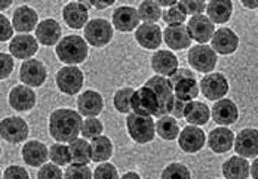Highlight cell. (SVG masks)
I'll return each instance as SVG.
<instances>
[{
  "mask_svg": "<svg viewBox=\"0 0 258 179\" xmlns=\"http://www.w3.org/2000/svg\"><path fill=\"white\" fill-rule=\"evenodd\" d=\"M69 151L72 161L76 164H89L92 161L91 155V144L86 139H75L69 145Z\"/></svg>",
  "mask_w": 258,
  "mask_h": 179,
  "instance_id": "35",
  "label": "cell"
},
{
  "mask_svg": "<svg viewBox=\"0 0 258 179\" xmlns=\"http://www.w3.org/2000/svg\"><path fill=\"white\" fill-rule=\"evenodd\" d=\"M234 151L243 158L258 157V130L248 128L240 130L234 138Z\"/></svg>",
  "mask_w": 258,
  "mask_h": 179,
  "instance_id": "14",
  "label": "cell"
},
{
  "mask_svg": "<svg viewBox=\"0 0 258 179\" xmlns=\"http://www.w3.org/2000/svg\"><path fill=\"white\" fill-rule=\"evenodd\" d=\"M73 2H85V0H73Z\"/></svg>",
  "mask_w": 258,
  "mask_h": 179,
  "instance_id": "57",
  "label": "cell"
},
{
  "mask_svg": "<svg viewBox=\"0 0 258 179\" xmlns=\"http://www.w3.org/2000/svg\"><path fill=\"white\" fill-rule=\"evenodd\" d=\"M46 67L39 59H27L20 68V78L28 87H40L46 80Z\"/></svg>",
  "mask_w": 258,
  "mask_h": 179,
  "instance_id": "15",
  "label": "cell"
},
{
  "mask_svg": "<svg viewBox=\"0 0 258 179\" xmlns=\"http://www.w3.org/2000/svg\"><path fill=\"white\" fill-rule=\"evenodd\" d=\"M187 61L190 67H193L199 73H212L218 62V55L208 45H196L187 53Z\"/></svg>",
  "mask_w": 258,
  "mask_h": 179,
  "instance_id": "6",
  "label": "cell"
},
{
  "mask_svg": "<svg viewBox=\"0 0 258 179\" xmlns=\"http://www.w3.org/2000/svg\"><path fill=\"white\" fill-rule=\"evenodd\" d=\"M135 40L137 43L147 49V51H156L162 45L163 40V31L162 28L153 24V23H144L137 27L135 30Z\"/></svg>",
  "mask_w": 258,
  "mask_h": 179,
  "instance_id": "12",
  "label": "cell"
},
{
  "mask_svg": "<svg viewBox=\"0 0 258 179\" xmlns=\"http://www.w3.org/2000/svg\"><path fill=\"white\" fill-rule=\"evenodd\" d=\"M126 129L129 138L137 144H147L153 141L156 133V123L152 116H143L131 113L126 117Z\"/></svg>",
  "mask_w": 258,
  "mask_h": 179,
  "instance_id": "3",
  "label": "cell"
},
{
  "mask_svg": "<svg viewBox=\"0 0 258 179\" xmlns=\"http://www.w3.org/2000/svg\"><path fill=\"white\" fill-rule=\"evenodd\" d=\"M12 2H14V0H0V11L8 9V8L12 5Z\"/></svg>",
  "mask_w": 258,
  "mask_h": 179,
  "instance_id": "55",
  "label": "cell"
},
{
  "mask_svg": "<svg viewBox=\"0 0 258 179\" xmlns=\"http://www.w3.org/2000/svg\"><path fill=\"white\" fill-rule=\"evenodd\" d=\"M0 179H2V172H0Z\"/></svg>",
  "mask_w": 258,
  "mask_h": 179,
  "instance_id": "58",
  "label": "cell"
},
{
  "mask_svg": "<svg viewBox=\"0 0 258 179\" xmlns=\"http://www.w3.org/2000/svg\"><path fill=\"white\" fill-rule=\"evenodd\" d=\"M64 179H92V172L88 167V164H70L66 172Z\"/></svg>",
  "mask_w": 258,
  "mask_h": 179,
  "instance_id": "42",
  "label": "cell"
},
{
  "mask_svg": "<svg viewBox=\"0 0 258 179\" xmlns=\"http://www.w3.org/2000/svg\"><path fill=\"white\" fill-rule=\"evenodd\" d=\"M162 18L163 21L168 24V26H175V24H184V21L187 20V14L182 11L180 5H172L169 6V9L162 14Z\"/></svg>",
  "mask_w": 258,
  "mask_h": 179,
  "instance_id": "41",
  "label": "cell"
},
{
  "mask_svg": "<svg viewBox=\"0 0 258 179\" xmlns=\"http://www.w3.org/2000/svg\"><path fill=\"white\" fill-rule=\"evenodd\" d=\"M103 123L101 120H98L97 117H88L83 123H82V136L86 139H94L97 136H100L103 133Z\"/></svg>",
  "mask_w": 258,
  "mask_h": 179,
  "instance_id": "39",
  "label": "cell"
},
{
  "mask_svg": "<svg viewBox=\"0 0 258 179\" xmlns=\"http://www.w3.org/2000/svg\"><path fill=\"white\" fill-rule=\"evenodd\" d=\"M138 15L140 20L144 23H153L156 24L160 18H162V8L160 5H157L155 0H144L141 2V5L138 6Z\"/></svg>",
  "mask_w": 258,
  "mask_h": 179,
  "instance_id": "36",
  "label": "cell"
},
{
  "mask_svg": "<svg viewBox=\"0 0 258 179\" xmlns=\"http://www.w3.org/2000/svg\"><path fill=\"white\" fill-rule=\"evenodd\" d=\"M209 117H211V110L205 103H201V101L187 103L185 111H184V119L187 120L188 125L204 126L208 123Z\"/></svg>",
  "mask_w": 258,
  "mask_h": 179,
  "instance_id": "31",
  "label": "cell"
},
{
  "mask_svg": "<svg viewBox=\"0 0 258 179\" xmlns=\"http://www.w3.org/2000/svg\"><path fill=\"white\" fill-rule=\"evenodd\" d=\"M132 95H134V89L132 87H122V89L116 91V94L113 97V105H114V108L119 113H122V114H129Z\"/></svg>",
  "mask_w": 258,
  "mask_h": 179,
  "instance_id": "37",
  "label": "cell"
},
{
  "mask_svg": "<svg viewBox=\"0 0 258 179\" xmlns=\"http://www.w3.org/2000/svg\"><path fill=\"white\" fill-rule=\"evenodd\" d=\"M49 158H51L53 164H56V166H59V167L69 164V163L72 161L69 147H66V145L61 144V142L53 144L51 148H49Z\"/></svg>",
  "mask_w": 258,
  "mask_h": 179,
  "instance_id": "38",
  "label": "cell"
},
{
  "mask_svg": "<svg viewBox=\"0 0 258 179\" xmlns=\"http://www.w3.org/2000/svg\"><path fill=\"white\" fill-rule=\"evenodd\" d=\"M178 5L182 8V11L188 15H199L204 14V11L207 9V5L204 0H178Z\"/></svg>",
  "mask_w": 258,
  "mask_h": 179,
  "instance_id": "43",
  "label": "cell"
},
{
  "mask_svg": "<svg viewBox=\"0 0 258 179\" xmlns=\"http://www.w3.org/2000/svg\"><path fill=\"white\" fill-rule=\"evenodd\" d=\"M14 71V59L12 55L0 53V80H5Z\"/></svg>",
  "mask_w": 258,
  "mask_h": 179,
  "instance_id": "46",
  "label": "cell"
},
{
  "mask_svg": "<svg viewBox=\"0 0 258 179\" xmlns=\"http://www.w3.org/2000/svg\"><path fill=\"white\" fill-rule=\"evenodd\" d=\"M234 145V133L229 128H215L209 132L208 147L215 154L230 151Z\"/></svg>",
  "mask_w": 258,
  "mask_h": 179,
  "instance_id": "24",
  "label": "cell"
},
{
  "mask_svg": "<svg viewBox=\"0 0 258 179\" xmlns=\"http://www.w3.org/2000/svg\"><path fill=\"white\" fill-rule=\"evenodd\" d=\"M120 179H141V178H140V175H138V173H135V172H128V173H125V175H123Z\"/></svg>",
  "mask_w": 258,
  "mask_h": 179,
  "instance_id": "56",
  "label": "cell"
},
{
  "mask_svg": "<svg viewBox=\"0 0 258 179\" xmlns=\"http://www.w3.org/2000/svg\"><path fill=\"white\" fill-rule=\"evenodd\" d=\"M184 77H195V73L190 71L188 68H177V71L169 76V83L174 84L175 81H178V80L184 78Z\"/></svg>",
  "mask_w": 258,
  "mask_h": 179,
  "instance_id": "50",
  "label": "cell"
},
{
  "mask_svg": "<svg viewBox=\"0 0 258 179\" xmlns=\"http://www.w3.org/2000/svg\"><path fill=\"white\" fill-rule=\"evenodd\" d=\"M94 179H120L117 169L111 164V163H101L95 172H94Z\"/></svg>",
  "mask_w": 258,
  "mask_h": 179,
  "instance_id": "45",
  "label": "cell"
},
{
  "mask_svg": "<svg viewBox=\"0 0 258 179\" xmlns=\"http://www.w3.org/2000/svg\"><path fill=\"white\" fill-rule=\"evenodd\" d=\"M174 89V95L175 98L182 100V101H195L196 97L199 95V83L196 81V77H184L178 81H175L172 84Z\"/></svg>",
  "mask_w": 258,
  "mask_h": 179,
  "instance_id": "32",
  "label": "cell"
},
{
  "mask_svg": "<svg viewBox=\"0 0 258 179\" xmlns=\"http://www.w3.org/2000/svg\"><path fill=\"white\" fill-rule=\"evenodd\" d=\"M159 98L156 95L153 89L143 86L137 91H134L132 95V101H131V110L137 114H143V116H159Z\"/></svg>",
  "mask_w": 258,
  "mask_h": 179,
  "instance_id": "7",
  "label": "cell"
},
{
  "mask_svg": "<svg viewBox=\"0 0 258 179\" xmlns=\"http://www.w3.org/2000/svg\"><path fill=\"white\" fill-rule=\"evenodd\" d=\"M204 2H207V0H204ZM208 2H211V0H208Z\"/></svg>",
  "mask_w": 258,
  "mask_h": 179,
  "instance_id": "59",
  "label": "cell"
},
{
  "mask_svg": "<svg viewBox=\"0 0 258 179\" xmlns=\"http://www.w3.org/2000/svg\"><path fill=\"white\" fill-rule=\"evenodd\" d=\"M187 30H188L191 40L198 42L199 45H204L212 39V36L215 33V26L207 15L199 14V15H193L188 20Z\"/></svg>",
  "mask_w": 258,
  "mask_h": 179,
  "instance_id": "13",
  "label": "cell"
},
{
  "mask_svg": "<svg viewBox=\"0 0 258 179\" xmlns=\"http://www.w3.org/2000/svg\"><path fill=\"white\" fill-rule=\"evenodd\" d=\"M152 68L157 76L169 77L178 68V58L171 51H157L152 56Z\"/></svg>",
  "mask_w": 258,
  "mask_h": 179,
  "instance_id": "27",
  "label": "cell"
},
{
  "mask_svg": "<svg viewBox=\"0 0 258 179\" xmlns=\"http://www.w3.org/2000/svg\"><path fill=\"white\" fill-rule=\"evenodd\" d=\"M140 24L138 11L132 6H120L113 12V27L120 33H129Z\"/></svg>",
  "mask_w": 258,
  "mask_h": 179,
  "instance_id": "23",
  "label": "cell"
},
{
  "mask_svg": "<svg viewBox=\"0 0 258 179\" xmlns=\"http://www.w3.org/2000/svg\"><path fill=\"white\" fill-rule=\"evenodd\" d=\"M61 36H62L61 26L53 18H46L42 23H39L37 27H36V39H37L39 43H42L45 46L58 45Z\"/></svg>",
  "mask_w": 258,
  "mask_h": 179,
  "instance_id": "25",
  "label": "cell"
},
{
  "mask_svg": "<svg viewBox=\"0 0 258 179\" xmlns=\"http://www.w3.org/2000/svg\"><path fill=\"white\" fill-rule=\"evenodd\" d=\"M207 142V136H205V132L199 126H185L180 132V136H178V144H180V148L187 154H195L198 151H201L204 148Z\"/></svg>",
  "mask_w": 258,
  "mask_h": 179,
  "instance_id": "16",
  "label": "cell"
},
{
  "mask_svg": "<svg viewBox=\"0 0 258 179\" xmlns=\"http://www.w3.org/2000/svg\"><path fill=\"white\" fill-rule=\"evenodd\" d=\"M162 179H191V173L187 166L181 163H171L163 169Z\"/></svg>",
  "mask_w": 258,
  "mask_h": 179,
  "instance_id": "40",
  "label": "cell"
},
{
  "mask_svg": "<svg viewBox=\"0 0 258 179\" xmlns=\"http://www.w3.org/2000/svg\"><path fill=\"white\" fill-rule=\"evenodd\" d=\"M37 179H64V172L53 163L43 164L37 173Z\"/></svg>",
  "mask_w": 258,
  "mask_h": 179,
  "instance_id": "44",
  "label": "cell"
},
{
  "mask_svg": "<svg viewBox=\"0 0 258 179\" xmlns=\"http://www.w3.org/2000/svg\"><path fill=\"white\" fill-rule=\"evenodd\" d=\"M114 2H116V0H89L91 6H94V8H97V9H105V8H108V6L114 5Z\"/></svg>",
  "mask_w": 258,
  "mask_h": 179,
  "instance_id": "51",
  "label": "cell"
},
{
  "mask_svg": "<svg viewBox=\"0 0 258 179\" xmlns=\"http://www.w3.org/2000/svg\"><path fill=\"white\" fill-rule=\"evenodd\" d=\"M14 34V27L11 24V21L0 14V42H8L11 40Z\"/></svg>",
  "mask_w": 258,
  "mask_h": 179,
  "instance_id": "47",
  "label": "cell"
},
{
  "mask_svg": "<svg viewBox=\"0 0 258 179\" xmlns=\"http://www.w3.org/2000/svg\"><path fill=\"white\" fill-rule=\"evenodd\" d=\"M78 111L79 114L86 117H97L104 108L103 97L97 91H85L78 97Z\"/></svg>",
  "mask_w": 258,
  "mask_h": 179,
  "instance_id": "19",
  "label": "cell"
},
{
  "mask_svg": "<svg viewBox=\"0 0 258 179\" xmlns=\"http://www.w3.org/2000/svg\"><path fill=\"white\" fill-rule=\"evenodd\" d=\"M56 86L66 95H76L83 86V73L78 67H62L56 73Z\"/></svg>",
  "mask_w": 258,
  "mask_h": 179,
  "instance_id": "10",
  "label": "cell"
},
{
  "mask_svg": "<svg viewBox=\"0 0 258 179\" xmlns=\"http://www.w3.org/2000/svg\"><path fill=\"white\" fill-rule=\"evenodd\" d=\"M224 179H248L251 175V166L246 158L233 155L223 164Z\"/></svg>",
  "mask_w": 258,
  "mask_h": 179,
  "instance_id": "29",
  "label": "cell"
},
{
  "mask_svg": "<svg viewBox=\"0 0 258 179\" xmlns=\"http://www.w3.org/2000/svg\"><path fill=\"white\" fill-rule=\"evenodd\" d=\"M211 48L218 55H232L239 48V36L229 27L215 30L211 39Z\"/></svg>",
  "mask_w": 258,
  "mask_h": 179,
  "instance_id": "11",
  "label": "cell"
},
{
  "mask_svg": "<svg viewBox=\"0 0 258 179\" xmlns=\"http://www.w3.org/2000/svg\"><path fill=\"white\" fill-rule=\"evenodd\" d=\"M251 176L254 179H258V157H255V160L252 161V166H251Z\"/></svg>",
  "mask_w": 258,
  "mask_h": 179,
  "instance_id": "53",
  "label": "cell"
},
{
  "mask_svg": "<svg viewBox=\"0 0 258 179\" xmlns=\"http://www.w3.org/2000/svg\"><path fill=\"white\" fill-rule=\"evenodd\" d=\"M62 18L70 28H75V30L82 28L89 21L88 8L80 2H70L62 9Z\"/></svg>",
  "mask_w": 258,
  "mask_h": 179,
  "instance_id": "28",
  "label": "cell"
},
{
  "mask_svg": "<svg viewBox=\"0 0 258 179\" xmlns=\"http://www.w3.org/2000/svg\"><path fill=\"white\" fill-rule=\"evenodd\" d=\"M163 40L172 51H184L191 45V37L188 34L187 26L184 24L166 27L163 31Z\"/></svg>",
  "mask_w": 258,
  "mask_h": 179,
  "instance_id": "20",
  "label": "cell"
},
{
  "mask_svg": "<svg viewBox=\"0 0 258 179\" xmlns=\"http://www.w3.org/2000/svg\"><path fill=\"white\" fill-rule=\"evenodd\" d=\"M155 2L160 6H172L178 3V0H155Z\"/></svg>",
  "mask_w": 258,
  "mask_h": 179,
  "instance_id": "54",
  "label": "cell"
},
{
  "mask_svg": "<svg viewBox=\"0 0 258 179\" xmlns=\"http://www.w3.org/2000/svg\"><path fill=\"white\" fill-rule=\"evenodd\" d=\"M28 125L18 116L6 117L0 122V138L11 144H20L28 138Z\"/></svg>",
  "mask_w": 258,
  "mask_h": 179,
  "instance_id": "9",
  "label": "cell"
},
{
  "mask_svg": "<svg viewBox=\"0 0 258 179\" xmlns=\"http://www.w3.org/2000/svg\"><path fill=\"white\" fill-rule=\"evenodd\" d=\"M56 56L67 65H78L88 58V43L78 34H70L61 39L56 45Z\"/></svg>",
  "mask_w": 258,
  "mask_h": 179,
  "instance_id": "2",
  "label": "cell"
},
{
  "mask_svg": "<svg viewBox=\"0 0 258 179\" xmlns=\"http://www.w3.org/2000/svg\"><path fill=\"white\" fill-rule=\"evenodd\" d=\"M39 24V15L37 12L30 6H20L14 11L12 15V27L15 31H20V34H28L34 30V27Z\"/></svg>",
  "mask_w": 258,
  "mask_h": 179,
  "instance_id": "21",
  "label": "cell"
},
{
  "mask_svg": "<svg viewBox=\"0 0 258 179\" xmlns=\"http://www.w3.org/2000/svg\"><path fill=\"white\" fill-rule=\"evenodd\" d=\"M113 39V26L104 20L95 18L89 20L85 26V40L94 48H104L107 46Z\"/></svg>",
  "mask_w": 258,
  "mask_h": 179,
  "instance_id": "5",
  "label": "cell"
},
{
  "mask_svg": "<svg viewBox=\"0 0 258 179\" xmlns=\"http://www.w3.org/2000/svg\"><path fill=\"white\" fill-rule=\"evenodd\" d=\"M240 2L248 9H258V0H240Z\"/></svg>",
  "mask_w": 258,
  "mask_h": 179,
  "instance_id": "52",
  "label": "cell"
},
{
  "mask_svg": "<svg viewBox=\"0 0 258 179\" xmlns=\"http://www.w3.org/2000/svg\"><path fill=\"white\" fill-rule=\"evenodd\" d=\"M0 153H2V148H0Z\"/></svg>",
  "mask_w": 258,
  "mask_h": 179,
  "instance_id": "60",
  "label": "cell"
},
{
  "mask_svg": "<svg viewBox=\"0 0 258 179\" xmlns=\"http://www.w3.org/2000/svg\"><path fill=\"white\" fill-rule=\"evenodd\" d=\"M82 123L83 122L79 111L70 108H58L49 117V133L55 141L61 144H70L72 141L78 139Z\"/></svg>",
  "mask_w": 258,
  "mask_h": 179,
  "instance_id": "1",
  "label": "cell"
},
{
  "mask_svg": "<svg viewBox=\"0 0 258 179\" xmlns=\"http://www.w3.org/2000/svg\"><path fill=\"white\" fill-rule=\"evenodd\" d=\"M229 87L227 78L221 73H208L199 84L202 95L209 101H218L224 98L229 92Z\"/></svg>",
  "mask_w": 258,
  "mask_h": 179,
  "instance_id": "8",
  "label": "cell"
},
{
  "mask_svg": "<svg viewBox=\"0 0 258 179\" xmlns=\"http://www.w3.org/2000/svg\"><path fill=\"white\" fill-rule=\"evenodd\" d=\"M2 179H30V176H28L26 169H23L20 166H9L3 172Z\"/></svg>",
  "mask_w": 258,
  "mask_h": 179,
  "instance_id": "48",
  "label": "cell"
},
{
  "mask_svg": "<svg viewBox=\"0 0 258 179\" xmlns=\"http://www.w3.org/2000/svg\"><path fill=\"white\" fill-rule=\"evenodd\" d=\"M21 157L26 161V164L31 167H40L46 163L49 151L46 148V145L40 141H28L24 144L23 150H21Z\"/></svg>",
  "mask_w": 258,
  "mask_h": 179,
  "instance_id": "26",
  "label": "cell"
},
{
  "mask_svg": "<svg viewBox=\"0 0 258 179\" xmlns=\"http://www.w3.org/2000/svg\"><path fill=\"white\" fill-rule=\"evenodd\" d=\"M185 107H187V101H182V100L175 98V101H174V105H172V110H171V114H169V116L175 117L177 120H178V119H184Z\"/></svg>",
  "mask_w": 258,
  "mask_h": 179,
  "instance_id": "49",
  "label": "cell"
},
{
  "mask_svg": "<svg viewBox=\"0 0 258 179\" xmlns=\"http://www.w3.org/2000/svg\"><path fill=\"white\" fill-rule=\"evenodd\" d=\"M207 17L214 24H224L232 18V0H211L207 5Z\"/></svg>",
  "mask_w": 258,
  "mask_h": 179,
  "instance_id": "30",
  "label": "cell"
},
{
  "mask_svg": "<svg viewBox=\"0 0 258 179\" xmlns=\"http://www.w3.org/2000/svg\"><path fill=\"white\" fill-rule=\"evenodd\" d=\"M212 120L217 125L221 126H229L237 122L239 119V108L237 105L233 103L229 98H221L217 103L212 105V111H211Z\"/></svg>",
  "mask_w": 258,
  "mask_h": 179,
  "instance_id": "17",
  "label": "cell"
},
{
  "mask_svg": "<svg viewBox=\"0 0 258 179\" xmlns=\"http://www.w3.org/2000/svg\"><path fill=\"white\" fill-rule=\"evenodd\" d=\"M156 133L163 141H174L180 136V126L172 116H162L156 122Z\"/></svg>",
  "mask_w": 258,
  "mask_h": 179,
  "instance_id": "34",
  "label": "cell"
},
{
  "mask_svg": "<svg viewBox=\"0 0 258 179\" xmlns=\"http://www.w3.org/2000/svg\"><path fill=\"white\" fill-rule=\"evenodd\" d=\"M39 51V42L31 34H18L11 39L9 52L18 59H30Z\"/></svg>",
  "mask_w": 258,
  "mask_h": 179,
  "instance_id": "18",
  "label": "cell"
},
{
  "mask_svg": "<svg viewBox=\"0 0 258 179\" xmlns=\"http://www.w3.org/2000/svg\"><path fill=\"white\" fill-rule=\"evenodd\" d=\"M8 101L15 111H30L36 105V94L28 86H15L11 89Z\"/></svg>",
  "mask_w": 258,
  "mask_h": 179,
  "instance_id": "22",
  "label": "cell"
},
{
  "mask_svg": "<svg viewBox=\"0 0 258 179\" xmlns=\"http://www.w3.org/2000/svg\"><path fill=\"white\" fill-rule=\"evenodd\" d=\"M91 155L92 161L105 163L113 155V144L108 136H97L91 141Z\"/></svg>",
  "mask_w": 258,
  "mask_h": 179,
  "instance_id": "33",
  "label": "cell"
},
{
  "mask_svg": "<svg viewBox=\"0 0 258 179\" xmlns=\"http://www.w3.org/2000/svg\"><path fill=\"white\" fill-rule=\"evenodd\" d=\"M147 87L153 89L159 98V104H160V108H159V116L157 117H162V116H169L171 114V110H172V105L175 101V95H174V89H172V84L169 83V78L163 76H153L152 78H149L146 81Z\"/></svg>",
  "mask_w": 258,
  "mask_h": 179,
  "instance_id": "4",
  "label": "cell"
}]
</instances>
